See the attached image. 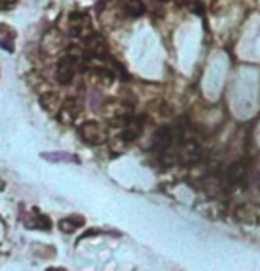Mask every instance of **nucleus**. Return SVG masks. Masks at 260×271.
Here are the masks:
<instances>
[{
  "instance_id": "nucleus-1",
  "label": "nucleus",
  "mask_w": 260,
  "mask_h": 271,
  "mask_svg": "<svg viewBox=\"0 0 260 271\" xmlns=\"http://www.w3.org/2000/svg\"><path fill=\"white\" fill-rule=\"evenodd\" d=\"M80 69V59L76 53H67L59 59L55 66V80L59 85H69L74 82Z\"/></svg>"
},
{
  "instance_id": "nucleus-2",
  "label": "nucleus",
  "mask_w": 260,
  "mask_h": 271,
  "mask_svg": "<svg viewBox=\"0 0 260 271\" xmlns=\"http://www.w3.org/2000/svg\"><path fill=\"white\" fill-rule=\"evenodd\" d=\"M80 138L88 145H101L108 140V128L99 121H85L78 126Z\"/></svg>"
},
{
  "instance_id": "nucleus-3",
  "label": "nucleus",
  "mask_w": 260,
  "mask_h": 271,
  "mask_svg": "<svg viewBox=\"0 0 260 271\" xmlns=\"http://www.w3.org/2000/svg\"><path fill=\"white\" fill-rule=\"evenodd\" d=\"M94 32L92 18L84 11H76L69 16V34L73 38L84 41L88 34Z\"/></svg>"
},
{
  "instance_id": "nucleus-4",
  "label": "nucleus",
  "mask_w": 260,
  "mask_h": 271,
  "mask_svg": "<svg viewBox=\"0 0 260 271\" xmlns=\"http://www.w3.org/2000/svg\"><path fill=\"white\" fill-rule=\"evenodd\" d=\"M111 11L124 18H140L145 13V5L142 0H107Z\"/></svg>"
},
{
  "instance_id": "nucleus-5",
  "label": "nucleus",
  "mask_w": 260,
  "mask_h": 271,
  "mask_svg": "<svg viewBox=\"0 0 260 271\" xmlns=\"http://www.w3.org/2000/svg\"><path fill=\"white\" fill-rule=\"evenodd\" d=\"M173 153H175L177 163L181 165H195L202 156V149L195 140H181Z\"/></svg>"
},
{
  "instance_id": "nucleus-6",
  "label": "nucleus",
  "mask_w": 260,
  "mask_h": 271,
  "mask_svg": "<svg viewBox=\"0 0 260 271\" xmlns=\"http://www.w3.org/2000/svg\"><path fill=\"white\" fill-rule=\"evenodd\" d=\"M108 50V43L101 34L92 32L84 39V52L87 59H107Z\"/></svg>"
},
{
  "instance_id": "nucleus-7",
  "label": "nucleus",
  "mask_w": 260,
  "mask_h": 271,
  "mask_svg": "<svg viewBox=\"0 0 260 271\" xmlns=\"http://www.w3.org/2000/svg\"><path fill=\"white\" fill-rule=\"evenodd\" d=\"M119 128H121L119 135H117L119 136V140L128 144V142L136 140V138L142 135V131H144V119H142V117L131 115V117H128V119H124V121L119 124Z\"/></svg>"
},
{
  "instance_id": "nucleus-8",
  "label": "nucleus",
  "mask_w": 260,
  "mask_h": 271,
  "mask_svg": "<svg viewBox=\"0 0 260 271\" xmlns=\"http://www.w3.org/2000/svg\"><path fill=\"white\" fill-rule=\"evenodd\" d=\"M105 113H107L108 119H111L113 124L119 126L124 119L133 115V107L128 101H122V99H111V101L105 103Z\"/></svg>"
},
{
  "instance_id": "nucleus-9",
  "label": "nucleus",
  "mask_w": 260,
  "mask_h": 271,
  "mask_svg": "<svg viewBox=\"0 0 260 271\" xmlns=\"http://www.w3.org/2000/svg\"><path fill=\"white\" fill-rule=\"evenodd\" d=\"M80 112H82V101L78 98H67L61 101V107L57 110V119L62 124H73L78 119Z\"/></svg>"
},
{
  "instance_id": "nucleus-10",
  "label": "nucleus",
  "mask_w": 260,
  "mask_h": 271,
  "mask_svg": "<svg viewBox=\"0 0 260 271\" xmlns=\"http://www.w3.org/2000/svg\"><path fill=\"white\" fill-rule=\"evenodd\" d=\"M62 46H64V36H62L57 28H51V30H48V32L43 36L41 48H43V52H46L48 55L57 53L59 50H62Z\"/></svg>"
},
{
  "instance_id": "nucleus-11",
  "label": "nucleus",
  "mask_w": 260,
  "mask_h": 271,
  "mask_svg": "<svg viewBox=\"0 0 260 271\" xmlns=\"http://www.w3.org/2000/svg\"><path fill=\"white\" fill-rule=\"evenodd\" d=\"M246 174H248V167L246 163H242V161H237V163H232L228 167V170L225 172V182L227 184H241L244 179H246Z\"/></svg>"
},
{
  "instance_id": "nucleus-12",
  "label": "nucleus",
  "mask_w": 260,
  "mask_h": 271,
  "mask_svg": "<svg viewBox=\"0 0 260 271\" xmlns=\"http://www.w3.org/2000/svg\"><path fill=\"white\" fill-rule=\"evenodd\" d=\"M39 105L43 107V110L46 112H57L59 107H61V98L55 90H46L39 96Z\"/></svg>"
},
{
  "instance_id": "nucleus-13",
  "label": "nucleus",
  "mask_w": 260,
  "mask_h": 271,
  "mask_svg": "<svg viewBox=\"0 0 260 271\" xmlns=\"http://www.w3.org/2000/svg\"><path fill=\"white\" fill-rule=\"evenodd\" d=\"M85 220L82 216H65L59 222V229L62 230L64 234H73L80 229V227H84Z\"/></svg>"
},
{
  "instance_id": "nucleus-14",
  "label": "nucleus",
  "mask_w": 260,
  "mask_h": 271,
  "mask_svg": "<svg viewBox=\"0 0 260 271\" xmlns=\"http://www.w3.org/2000/svg\"><path fill=\"white\" fill-rule=\"evenodd\" d=\"M221 188H223V182L219 178H216V176H209V178H205L204 181V190L207 195L214 197V195H218L219 192H221Z\"/></svg>"
},
{
  "instance_id": "nucleus-15",
  "label": "nucleus",
  "mask_w": 260,
  "mask_h": 271,
  "mask_svg": "<svg viewBox=\"0 0 260 271\" xmlns=\"http://www.w3.org/2000/svg\"><path fill=\"white\" fill-rule=\"evenodd\" d=\"M25 225L27 227H30V229H50L51 224H50V218L48 216H43V215H37L34 216V218H30V222H25Z\"/></svg>"
},
{
  "instance_id": "nucleus-16",
  "label": "nucleus",
  "mask_w": 260,
  "mask_h": 271,
  "mask_svg": "<svg viewBox=\"0 0 260 271\" xmlns=\"http://www.w3.org/2000/svg\"><path fill=\"white\" fill-rule=\"evenodd\" d=\"M43 158L50 159V161H78L74 156L65 155V153H46V155H43Z\"/></svg>"
},
{
  "instance_id": "nucleus-17",
  "label": "nucleus",
  "mask_w": 260,
  "mask_h": 271,
  "mask_svg": "<svg viewBox=\"0 0 260 271\" xmlns=\"http://www.w3.org/2000/svg\"><path fill=\"white\" fill-rule=\"evenodd\" d=\"M20 0H0V11H9L13 7H16Z\"/></svg>"
},
{
  "instance_id": "nucleus-18",
  "label": "nucleus",
  "mask_w": 260,
  "mask_h": 271,
  "mask_svg": "<svg viewBox=\"0 0 260 271\" xmlns=\"http://www.w3.org/2000/svg\"><path fill=\"white\" fill-rule=\"evenodd\" d=\"M46 271H65L64 268H48Z\"/></svg>"
},
{
  "instance_id": "nucleus-19",
  "label": "nucleus",
  "mask_w": 260,
  "mask_h": 271,
  "mask_svg": "<svg viewBox=\"0 0 260 271\" xmlns=\"http://www.w3.org/2000/svg\"><path fill=\"white\" fill-rule=\"evenodd\" d=\"M158 2H168V0H158Z\"/></svg>"
}]
</instances>
